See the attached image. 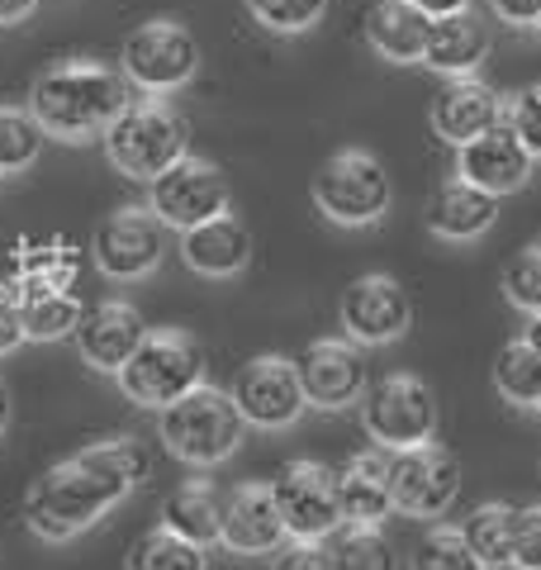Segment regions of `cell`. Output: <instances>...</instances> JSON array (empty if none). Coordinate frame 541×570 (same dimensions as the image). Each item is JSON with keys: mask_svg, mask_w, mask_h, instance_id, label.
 <instances>
[{"mask_svg": "<svg viewBox=\"0 0 541 570\" xmlns=\"http://www.w3.org/2000/svg\"><path fill=\"white\" fill-rule=\"evenodd\" d=\"M153 475V456L138 438H105L48 466L24 494V523L39 542H71L119 509Z\"/></svg>", "mask_w": 541, "mask_h": 570, "instance_id": "6da1fadb", "label": "cell"}, {"mask_svg": "<svg viewBox=\"0 0 541 570\" xmlns=\"http://www.w3.org/2000/svg\"><path fill=\"white\" fill-rule=\"evenodd\" d=\"M129 77L119 67H105L96 58H67L58 67L39 71L29 91V115L43 124L48 138L86 142L105 138V129L129 110Z\"/></svg>", "mask_w": 541, "mask_h": 570, "instance_id": "7a4b0ae2", "label": "cell"}, {"mask_svg": "<svg viewBox=\"0 0 541 570\" xmlns=\"http://www.w3.org/2000/svg\"><path fill=\"white\" fill-rule=\"evenodd\" d=\"M243 433H247V419L238 414L228 390L219 385H195L190 395H180L176 404H167L157 414V438L176 461L186 466H224V461L243 448Z\"/></svg>", "mask_w": 541, "mask_h": 570, "instance_id": "3957f363", "label": "cell"}, {"mask_svg": "<svg viewBox=\"0 0 541 570\" xmlns=\"http://www.w3.org/2000/svg\"><path fill=\"white\" fill-rule=\"evenodd\" d=\"M100 142L115 171H124L129 181H157L180 157H190V124L167 100H134Z\"/></svg>", "mask_w": 541, "mask_h": 570, "instance_id": "277c9868", "label": "cell"}, {"mask_svg": "<svg viewBox=\"0 0 541 570\" xmlns=\"http://www.w3.org/2000/svg\"><path fill=\"white\" fill-rule=\"evenodd\" d=\"M119 390L142 409H167L195 385H205V347L180 328H148L138 352L119 366Z\"/></svg>", "mask_w": 541, "mask_h": 570, "instance_id": "5b68a950", "label": "cell"}, {"mask_svg": "<svg viewBox=\"0 0 541 570\" xmlns=\"http://www.w3.org/2000/svg\"><path fill=\"white\" fill-rule=\"evenodd\" d=\"M314 205L328 224L371 228L394 205V181L385 163L366 148H342L314 171Z\"/></svg>", "mask_w": 541, "mask_h": 570, "instance_id": "8992f818", "label": "cell"}, {"mask_svg": "<svg viewBox=\"0 0 541 570\" xmlns=\"http://www.w3.org/2000/svg\"><path fill=\"white\" fill-rule=\"evenodd\" d=\"M361 423L375 438V448L394 456V452L432 442V433H437V400H432L423 376L394 371V376L375 381L361 395Z\"/></svg>", "mask_w": 541, "mask_h": 570, "instance_id": "52a82bcc", "label": "cell"}, {"mask_svg": "<svg viewBox=\"0 0 541 570\" xmlns=\"http://www.w3.org/2000/svg\"><path fill=\"white\" fill-rule=\"evenodd\" d=\"M119 71L129 77V86L148 96H167L180 91L195 71H200V43L195 33L176 20H148L124 39V58Z\"/></svg>", "mask_w": 541, "mask_h": 570, "instance_id": "ba28073f", "label": "cell"}, {"mask_svg": "<svg viewBox=\"0 0 541 570\" xmlns=\"http://www.w3.org/2000/svg\"><path fill=\"white\" fill-rule=\"evenodd\" d=\"M161 257H167V224H161L148 205L110 209L96 224V238H90V262H96L110 281L153 276L161 266Z\"/></svg>", "mask_w": 541, "mask_h": 570, "instance_id": "9c48e42d", "label": "cell"}, {"mask_svg": "<svg viewBox=\"0 0 541 570\" xmlns=\"http://www.w3.org/2000/svg\"><path fill=\"white\" fill-rule=\"evenodd\" d=\"M281 523L291 542H328L342 528V504H337V471L323 461H291L270 480Z\"/></svg>", "mask_w": 541, "mask_h": 570, "instance_id": "30bf717a", "label": "cell"}, {"mask_svg": "<svg viewBox=\"0 0 541 570\" xmlns=\"http://www.w3.org/2000/svg\"><path fill=\"white\" fill-rule=\"evenodd\" d=\"M148 209L176 234H190L228 214V176L205 157H180L157 181H148Z\"/></svg>", "mask_w": 541, "mask_h": 570, "instance_id": "8fae6325", "label": "cell"}, {"mask_svg": "<svg viewBox=\"0 0 541 570\" xmlns=\"http://www.w3.org/2000/svg\"><path fill=\"white\" fill-rule=\"evenodd\" d=\"M390 494H394V513L442 519L461 499V461L446 448H437V442L394 452L390 456Z\"/></svg>", "mask_w": 541, "mask_h": 570, "instance_id": "7c38bea8", "label": "cell"}, {"mask_svg": "<svg viewBox=\"0 0 541 570\" xmlns=\"http://www.w3.org/2000/svg\"><path fill=\"white\" fill-rule=\"evenodd\" d=\"M233 404L238 414L247 419V428H266V433H281V428L299 423V414L309 409L304 400V385H299V371L291 356H252V362L233 376Z\"/></svg>", "mask_w": 541, "mask_h": 570, "instance_id": "4fadbf2b", "label": "cell"}, {"mask_svg": "<svg viewBox=\"0 0 541 570\" xmlns=\"http://www.w3.org/2000/svg\"><path fill=\"white\" fill-rule=\"evenodd\" d=\"M337 318H342V333H347L356 347L400 343V337L413 328V295L385 272L356 276L347 291H342Z\"/></svg>", "mask_w": 541, "mask_h": 570, "instance_id": "5bb4252c", "label": "cell"}, {"mask_svg": "<svg viewBox=\"0 0 541 570\" xmlns=\"http://www.w3.org/2000/svg\"><path fill=\"white\" fill-rule=\"evenodd\" d=\"M309 409H347L366 395V356L352 337H318L295 356Z\"/></svg>", "mask_w": 541, "mask_h": 570, "instance_id": "9a60e30c", "label": "cell"}, {"mask_svg": "<svg viewBox=\"0 0 541 570\" xmlns=\"http://www.w3.org/2000/svg\"><path fill=\"white\" fill-rule=\"evenodd\" d=\"M81 247L52 234V238H24L14 243L6 257H0V285L14 295V299H33V295H58L71 291L81 276Z\"/></svg>", "mask_w": 541, "mask_h": 570, "instance_id": "2e32d148", "label": "cell"}, {"mask_svg": "<svg viewBox=\"0 0 541 570\" xmlns=\"http://www.w3.org/2000/svg\"><path fill=\"white\" fill-rule=\"evenodd\" d=\"M532 163L537 157L522 148V138L509 129V124H494L490 134L471 138L461 148V181H471L475 190L494 195V200H503V195H513L532 181Z\"/></svg>", "mask_w": 541, "mask_h": 570, "instance_id": "e0dca14e", "label": "cell"}, {"mask_svg": "<svg viewBox=\"0 0 541 570\" xmlns=\"http://www.w3.org/2000/svg\"><path fill=\"white\" fill-rule=\"evenodd\" d=\"M427 124L442 142L465 148L471 138L490 134L494 124H503V100H499L494 86H484L480 77H451V81H442V91L432 96Z\"/></svg>", "mask_w": 541, "mask_h": 570, "instance_id": "ac0fdd59", "label": "cell"}, {"mask_svg": "<svg viewBox=\"0 0 541 570\" xmlns=\"http://www.w3.org/2000/svg\"><path fill=\"white\" fill-rule=\"evenodd\" d=\"M228 551L238 557H266V551H281L285 542V523L276 509V494H270V480H243L238 490L224 499V538Z\"/></svg>", "mask_w": 541, "mask_h": 570, "instance_id": "d6986e66", "label": "cell"}, {"mask_svg": "<svg viewBox=\"0 0 541 570\" xmlns=\"http://www.w3.org/2000/svg\"><path fill=\"white\" fill-rule=\"evenodd\" d=\"M71 337H77L81 362L119 376V366L129 362V356L138 352V343L148 337V324H142V314L134 305H124V299H105V305L81 314V324H77Z\"/></svg>", "mask_w": 541, "mask_h": 570, "instance_id": "ffe728a7", "label": "cell"}, {"mask_svg": "<svg viewBox=\"0 0 541 570\" xmlns=\"http://www.w3.org/2000/svg\"><path fill=\"white\" fill-rule=\"evenodd\" d=\"M337 504H342V523L381 528L390 513H394V494H390V452H381V448L356 452L347 466L337 471Z\"/></svg>", "mask_w": 541, "mask_h": 570, "instance_id": "44dd1931", "label": "cell"}, {"mask_svg": "<svg viewBox=\"0 0 541 570\" xmlns=\"http://www.w3.org/2000/svg\"><path fill=\"white\" fill-rule=\"evenodd\" d=\"M180 257L195 276H209V281H228L247 272L252 262V234L243 219H233V214H219V219H209L200 228H190V234H180Z\"/></svg>", "mask_w": 541, "mask_h": 570, "instance_id": "7402d4cb", "label": "cell"}, {"mask_svg": "<svg viewBox=\"0 0 541 570\" xmlns=\"http://www.w3.org/2000/svg\"><path fill=\"white\" fill-rule=\"evenodd\" d=\"M423 219H427L432 238H442V243H475V238H484L499 224V200L456 176V181H446L427 200Z\"/></svg>", "mask_w": 541, "mask_h": 570, "instance_id": "603a6c76", "label": "cell"}, {"mask_svg": "<svg viewBox=\"0 0 541 570\" xmlns=\"http://www.w3.org/2000/svg\"><path fill=\"white\" fill-rule=\"evenodd\" d=\"M490 58V29H484L480 14L461 10V14H446V20H432L427 33V52H423V67L437 71L442 81L451 77H475V67Z\"/></svg>", "mask_w": 541, "mask_h": 570, "instance_id": "cb8c5ba5", "label": "cell"}, {"mask_svg": "<svg viewBox=\"0 0 541 570\" xmlns=\"http://www.w3.org/2000/svg\"><path fill=\"white\" fill-rule=\"evenodd\" d=\"M427 33H432V20L423 10H413L409 0H375L366 14V43L394 67L423 62Z\"/></svg>", "mask_w": 541, "mask_h": 570, "instance_id": "d4e9b609", "label": "cell"}, {"mask_svg": "<svg viewBox=\"0 0 541 570\" xmlns=\"http://www.w3.org/2000/svg\"><path fill=\"white\" fill-rule=\"evenodd\" d=\"M161 528H171L176 538H186L195 547H214L224 538V499L214 494L209 480H190V485H180L167 509H161Z\"/></svg>", "mask_w": 541, "mask_h": 570, "instance_id": "484cf974", "label": "cell"}, {"mask_svg": "<svg viewBox=\"0 0 541 570\" xmlns=\"http://www.w3.org/2000/svg\"><path fill=\"white\" fill-rule=\"evenodd\" d=\"M518 504H503V499H494V504H480L471 519L461 523V538L465 547L475 551V561L484 570H499L513 561V538H518Z\"/></svg>", "mask_w": 541, "mask_h": 570, "instance_id": "4316f807", "label": "cell"}, {"mask_svg": "<svg viewBox=\"0 0 541 570\" xmlns=\"http://www.w3.org/2000/svg\"><path fill=\"white\" fill-rule=\"evenodd\" d=\"M323 547H328L333 570H400V557H394V542L385 538V528L342 523Z\"/></svg>", "mask_w": 541, "mask_h": 570, "instance_id": "83f0119b", "label": "cell"}, {"mask_svg": "<svg viewBox=\"0 0 541 570\" xmlns=\"http://www.w3.org/2000/svg\"><path fill=\"white\" fill-rule=\"evenodd\" d=\"M494 390L513 409H537V395H541V356L513 337V343H503L499 356H494Z\"/></svg>", "mask_w": 541, "mask_h": 570, "instance_id": "f1b7e54d", "label": "cell"}, {"mask_svg": "<svg viewBox=\"0 0 541 570\" xmlns=\"http://www.w3.org/2000/svg\"><path fill=\"white\" fill-rule=\"evenodd\" d=\"M81 314H86V305L71 291L20 299L24 337H33V343H58V337H71V333H77V324H81Z\"/></svg>", "mask_w": 541, "mask_h": 570, "instance_id": "f546056e", "label": "cell"}, {"mask_svg": "<svg viewBox=\"0 0 541 570\" xmlns=\"http://www.w3.org/2000/svg\"><path fill=\"white\" fill-rule=\"evenodd\" d=\"M129 570H209V557H205V547L176 538L171 528H153L134 542Z\"/></svg>", "mask_w": 541, "mask_h": 570, "instance_id": "4dcf8cb0", "label": "cell"}, {"mask_svg": "<svg viewBox=\"0 0 541 570\" xmlns=\"http://www.w3.org/2000/svg\"><path fill=\"white\" fill-rule=\"evenodd\" d=\"M43 124L20 105H0V171H24L43 153Z\"/></svg>", "mask_w": 541, "mask_h": 570, "instance_id": "1f68e13d", "label": "cell"}, {"mask_svg": "<svg viewBox=\"0 0 541 570\" xmlns=\"http://www.w3.org/2000/svg\"><path fill=\"white\" fill-rule=\"evenodd\" d=\"M409 570H484V566L475 561V551L465 547L456 523H437V528L423 532L419 547H413Z\"/></svg>", "mask_w": 541, "mask_h": 570, "instance_id": "d6a6232c", "label": "cell"}, {"mask_svg": "<svg viewBox=\"0 0 541 570\" xmlns=\"http://www.w3.org/2000/svg\"><path fill=\"white\" fill-rule=\"evenodd\" d=\"M499 285H503V299H509L513 309H522L528 318L541 314V238L503 262Z\"/></svg>", "mask_w": 541, "mask_h": 570, "instance_id": "836d02e7", "label": "cell"}, {"mask_svg": "<svg viewBox=\"0 0 541 570\" xmlns=\"http://www.w3.org/2000/svg\"><path fill=\"white\" fill-rule=\"evenodd\" d=\"M247 10L270 33H304L328 14V0H247Z\"/></svg>", "mask_w": 541, "mask_h": 570, "instance_id": "e575fe53", "label": "cell"}, {"mask_svg": "<svg viewBox=\"0 0 541 570\" xmlns=\"http://www.w3.org/2000/svg\"><path fill=\"white\" fill-rule=\"evenodd\" d=\"M503 124L522 138V148L532 157H541V81L528 86V91H518L509 105H503Z\"/></svg>", "mask_w": 541, "mask_h": 570, "instance_id": "d590c367", "label": "cell"}, {"mask_svg": "<svg viewBox=\"0 0 541 570\" xmlns=\"http://www.w3.org/2000/svg\"><path fill=\"white\" fill-rule=\"evenodd\" d=\"M513 570H541V504L518 513V538H513Z\"/></svg>", "mask_w": 541, "mask_h": 570, "instance_id": "8d00e7d4", "label": "cell"}, {"mask_svg": "<svg viewBox=\"0 0 541 570\" xmlns=\"http://www.w3.org/2000/svg\"><path fill=\"white\" fill-rule=\"evenodd\" d=\"M270 570H333V561H328V547L323 542H291L270 561Z\"/></svg>", "mask_w": 541, "mask_h": 570, "instance_id": "74e56055", "label": "cell"}, {"mask_svg": "<svg viewBox=\"0 0 541 570\" xmlns=\"http://www.w3.org/2000/svg\"><path fill=\"white\" fill-rule=\"evenodd\" d=\"M24 343V318H20V299L0 285V356H10Z\"/></svg>", "mask_w": 541, "mask_h": 570, "instance_id": "f35d334b", "label": "cell"}, {"mask_svg": "<svg viewBox=\"0 0 541 570\" xmlns=\"http://www.w3.org/2000/svg\"><path fill=\"white\" fill-rule=\"evenodd\" d=\"M490 10L513 29H528L541 20V0H490Z\"/></svg>", "mask_w": 541, "mask_h": 570, "instance_id": "ab89813d", "label": "cell"}, {"mask_svg": "<svg viewBox=\"0 0 541 570\" xmlns=\"http://www.w3.org/2000/svg\"><path fill=\"white\" fill-rule=\"evenodd\" d=\"M413 10H423L427 20H446V14H461V10H471V0H409Z\"/></svg>", "mask_w": 541, "mask_h": 570, "instance_id": "60d3db41", "label": "cell"}, {"mask_svg": "<svg viewBox=\"0 0 541 570\" xmlns=\"http://www.w3.org/2000/svg\"><path fill=\"white\" fill-rule=\"evenodd\" d=\"M39 10V0H0V24H24Z\"/></svg>", "mask_w": 541, "mask_h": 570, "instance_id": "b9f144b4", "label": "cell"}, {"mask_svg": "<svg viewBox=\"0 0 541 570\" xmlns=\"http://www.w3.org/2000/svg\"><path fill=\"white\" fill-rule=\"evenodd\" d=\"M14 423V400H10V385L0 376V438H6V428Z\"/></svg>", "mask_w": 541, "mask_h": 570, "instance_id": "7bdbcfd3", "label": "cell"}, {"mask_svg": "<svg viewBox=\"0 0 541 570\" xmlns=\"http://www.w3.org/2000/svg\"><path fill=\"white\" fill-rule=\"evenodd\" d=\"M522 343H528V347L541 356V314H532V318H528V328H522Z\"/></svg>", "mask_w": 541, "mask_h": 570, "instance_id": "ee69618b", "label": "cell"}, {"mask_svg": "<svg viewBox=\"0 0 541 570\" xmlns=\"http://www.w3.org/2000/svg\"><path fill=\"white\" fill-rule=\"evenodd\" d=\"M537 414H541V395H537Z\"/></svg>", "mask_w": 541, "mask_h": 570, "instance_id": "f6af8a7d", "label": "cell"}, {"mask_svg": "<svg viewBox=\"0 0 541 570\" xmlns=\"http://www.w3.org/2000/svg\"><path fill=\"white\" fill-rule=\"evenodd\" d=\"M537 29H541V20H537Z\"/></svg>", "mask_w": 541, "mask_h": 570, "instance_id": "bcb514c9", "label": "cell"}, {"mask_svg": "<svg viewBox=\"0 0 541 570\" xmlns=\"http://www.w3.org/2000/svg\"><path fill=\"white\" fill-rule=\"evenodd\" d=\"M0 176H6V171H0Z\"/></svg>", "mask_w": 541, "mask_h": 570, "instance_id": "7dc6e473", "label": "cell"}]
</instances>
